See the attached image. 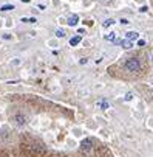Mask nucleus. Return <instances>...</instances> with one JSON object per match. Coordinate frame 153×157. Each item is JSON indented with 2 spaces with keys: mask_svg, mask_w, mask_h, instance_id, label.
Returning <instances> with one entry per match:
<instances>
[{
  "mask_svg": "<svg viewBox=\"0 0 153 157\" xmlns=\"http://www.w3.org/2000/svg\"><path fill=\"white\" fill-rule=\"evenodd\" d=\"M125 69H127L128 72H138L139 69H141V62H139V59L131 58L125 62Z\"/></svg>",
  "mask_w": 153,
  "mask_h": 157,
  "instance_id": "1",
  "label": "nucleus"
},
{
  "mask_svg": "<svg viewBox=\"0 0 153 157\" xmlns=\"http://www.w3.org/2000/svg\"><path fill=\"white\" fill-rule=\"evenodd\" d=\"M80 149H82V151L85 153V154H88V153L93 149V142L90 140V139H85V140L80 143Z\"/></svg>",
  "mask_w": 153,
  "mask_h": 157,
  "instance_id": "2",
  "label": "nucleus"
},
{
  "mask_svg": "<svg viewBox=\"0 0 153 157\" xmlns=\"http://www.w3.org/2000/svg\"><path fill=\"white\" fill-rule=\"evenodd\" d=\"M78 22H79V16H78V14L70 16L68 20H67V23H68L70 26H76V25H78Z\"/></svg>",
  "mask_w": 153,
  "mask_h": 157,
  "instance_id": "3",
  "label": "nucleus"
},
{
  "mask_svg": "<svg viewBox=\"0 0 153 157\" xmlns=\"http://www.w3.org/2000/svg\"><path fill=\"white\" fill-rule=\"evenodd\" d=\"M138 37H139V33L138 31H128L127 34H125V39L130 40V42H131V40H136Z\"/></svg>",
  "mask_w": 153,
  "mask_h": 157,
  "instance_id": "4",
  "label": "nucleus"
},
{
  "mask_svg": "<svg viewBox=\"0 0 153 157\" xmlns=\"http://www.w3.org/2000/svg\"><path fill=\"white\" fill-rule=\"evenodd\" d=\"M14 120H16V123L19 126H23L25 123H26V118L23 117V115H16V117H14Z\"/></svg>",
  "mask_w": 153,
  "mask_h": 157,
  "instance_id": "5",
  "label": "nucleus"
},
{
  "mask_svg": "<svg viewBox=\"0 0 153 157\" xmlns=\"http://www.w3.org/2000/svg\"><path fill=\"white\" fill-rule=\"evenodd\" d=\"M97 106H99L102 111H107V109H110V104H108V101H107V100H101L99 103H97Z\"/></svg>",
  "mask_w": 153,
  "mask_h": 157,
  "instance_id": "6",
  "label": "nucleus"
},
{
  "mask_svg": "<svg viewBox=\"0 0 153 157\" xmlns=\"http://www.w3.org/2000/svg\"><path fill=\"white\" fill-rule=\"evenodd\" d=\"M121 45L124 47V48H125V50H130V48H131V47H133V44H131V42H130V40H127V39H124V40H121Z\"/></svg>",
  "mask_w": 153,
  "mask_h": 157,
  "instance_id": "7",
  "label": "nucleus"
},
{
  "mask_svg": "<svg viewBox=\"0 0 153 157\" xmlns=\"http://www.w3.org/2000/svg\"><path fill=\"white\" fill-rule=\"evenodd\" d=\"M80 40H82V37L80 36H74V37H71V39H70V45H78L79 42H80Z\"/></svg>",
  "mask_w": 153,
  "mask_h": 157,
  "instance_id": "8",
  "label": "nucleus"
},
{
  "mask_svg": "<svg viewBox=\"0 0 153 157\" xmlns=\"http://www.w3.org/2000/svg\"><path fill=\"white\" fill-rule=\"evenodd\" d=\"M113 23H116V20H115V19H107L105 22L102 23V26H104V28H108V26H111Z\"/></svg>",
  "mask_w": 153,
  "mask_h": 157,
  "instance_id": "9",
  "label": "nucleus"
},
{
  "mask_svg": "<svg viewBox=\"0 0 153 157\" xmlns=\"http://www.w3.org/2000/svg\"><path fill=\"white\" fill-rule=\"evenodd\" d=\"M104 39H105V40H111V42H115V39H116V33H108V34L104 36Z\"/></svg>",
  "mask_w": 153,
  "mask_h": 157,
  "instance_id": "10",
  "label": "nucleus"
},
{
  "mask_svg": "<svg viewBox=\"0 0 153 157\" xmlns=\"http://www.w3.org/2000/svg\"><path fill=\"white\" fill-rule=\"evenodd\" d=\"M0 10L2 11H11V10H14V5H3Z\"/></svg>",
  "mask_w": 153,
  "mask_h": 157,
  "instance_id": "11",
  "label": "nucleus"
},
{
  "mask_svg": "<svg viewBox=\"0 0 153 157\" xmlns=\"http://www.w3.org/2000/svg\"><path fill=\"white\" fill-rule=\"evenodd\" d=\"M56 36H57V37H64L65 36V31L64 30H57V31H56Z\"/></svg>",
  "mask_w": 153,
  "mask_h": 157,
  "instance_id": "12",
  "label": "nucleus"
},
{
  "mask_svg": "<svg viewBox=\"0 0 153 157\" xmlns=\"http://www.w3.org/2000/svg\"><path fill=\"white\" fill-rule=\"evenodd\" d=\"M138 45H139V47H144V45H145V40H144V39H138Z\"/></svg>",
  "mask_w": 153,
  "mask_h": 157,
  "instance_id": "13",
  "label": "nucleus"
},
{
  "mask_svg": "<svg viewBox=\"0 0 153 157\" xmlns=\"http://www.w3.org/2000/svg\"><path fill=\"white\" fill-rule=\"evenodd\" d=\"M131 98H133V95H131V93H127V95H125V98H124V100H125V101H130Z\"/></svg>",
  "mask_w": 153,
  "mask_h": 157,
  "instance_id": "14",
  "label": "nucleus"
},
{
  "mask_svg": "<svg viewBox=\"0 0 153 157\" xmlns=\"http://www.w3.org/2000/svg\"><path fill=\"white\" fill-rule=\"evenodd\" d=\"M36 22H37V20L34 19V17H31V19H28V20H26V23H36Z\"/></svg>",
  "mask_w": 153,
  "mask_h": 157,
  "instance_id": "15",
  "label": "nucleus"
},
{
  "mask_svg": "<svg viewBox=\"0 0 153 157\" xmlns=\"http://www.w3.org/2000/svg\"><path fill=\"white\" fill-rule=\"evenodd\" d=\"M147 11H149V6H145V5L141 6V12H147Z\"/></svg>",
  "mask_w": 153,
  "mask_h": 157,
  "instance_id": "16",
  "label": "nucleus"
},
{
  "mask_svg": "<svg viewBox=\"0 0 153 157\" xmlns=\"http://www.w3.org/2000/svg\"><path fill=\"white\" fill-rule=\"evenodd\" d=\"M121 23H122V25H127V23H130V22H128L127 19H121Z\"/></svg>",
  "mask_w": 153,
  "mask_h": 157,
  "instance_id": "17",
  "label": "nucleus"
},
{
  "mask_svg": "<svg viewBox=\"0 0 153 157\" xmlns=\"http://www.w3.org/2000/svg\"><path fill=\"white\" fill-rule=\"evenodd\" d=\"M152 61H153V54H152Z\"/></svg>",
  "mask_w": 153,
  "mask_h": 157,
  "instance_id": "18",
  "label": "nucleus"
}]
</instances>
